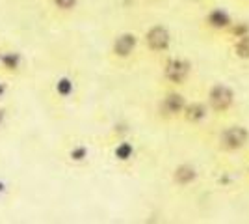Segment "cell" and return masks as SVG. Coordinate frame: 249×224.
Here are the masks:
<instances>
[{"instance_id":"obj_1","label":"cell","mask_w":249,"mask_h":224,"mask_svg":"<svg viewBox=\"0 0 249 224\" xmlns=\"http://www.w3.org/2000/svg\"><path fill=\"white\" fill-rule=\"evenodd\" d=\"M249 142V131L242 125H232L221 131L218 139V146L223 151H238V149L246 148Z\"/></svg>"},{"instance_id":"obj_2","label":"cell","mask_w":249,"mask_h":224,"mask_svg":"<svg viewBox=\"0 0 249 224\" xmlns=\"http://www.w3.org/2000/svg\"><path fill=\"white\" fill-rule=\"evenodd\" d=\"M234 105V92L225 84H216L208 90V107L214 112H227Z\"/></svg>"},{"instance_id":"obj_3","label":"cell","mask_w":249,"mask_h":224,"mask_svg":"<svg viewBox=\"0 0 249 224\" xmlns=\"http://www.w3.org/2000/svg\"><path fill=\"white\" fill-rule=\"evenodd\" d=\"M190 73H192V65H190V62L182 60V58H171L164 65V79L173 86L186 84L188 79H190Z\"/></svg>"},{"instance_id":"obj_4","label":"cell","mask_w":249,"mask_h":224,"mask_svg":"<svg viewBox=\"0 0 249 224\" xmlns=\"http://www.w3.org/2000/svg\"><path fill=\"white\" fill-rule=\"evenodd\" d=\"M169 43H171V34L167 30L166 26H160V24H156V26H151L145 34V45L149 51H153V53H164L167 47H169Z\"/></svg>"},{"instance_id":"obj_5","label":"cell","mask_w":249,"mask_h":224,"mask_svg":"<svg viewBox=\"0 0 249 224\" xmlns=\"http://www.w3.org/2000/svg\"><path fill=\"white\" fill-rule=\"evenodd\" d=\"M136 47H138V38L132 32H124V34H119L114 40L112 53H114L115 58L126 60V58H130L134 54Z\"/></svg>"},{"instance_id":"obj_6","label":"cell","mask_w":249,"mask_h":224,"mask_svg":"<svg viewBox=\"0 0 249 224\" xmlns=\"http://www.w3.org/2000/svg\"><path fill=\"white\" fill-rule=\"evenodd\" d=\"M186 107V99L182 94L178 92H167L162 103H160V112L167 118H175L178 114H182V110Z\"/></svg>"},{"instance_id":"obj_7","label":"cell","mask_w":249,"mask_h":224,"mask_svg":"<svg viewBox=\"0 0 249 224\" xmlns=\"http://www.w3.org/2000/svg\"><path fill=\"white\" fill-rule=\"evenodd\" d=\"M197 180V170L192 164H178L173 170V182L180 187H186Z\"/></svg>"},{"instance_id":"obj_8","label":"cell","mask_w":249,"mask_h":224,"mask_svg":"<svg viewBox=\"0 0 249 224\" xmlns=\"http://www.w3.org/2000/svg\"><path fill=\"white\" fill-rule=\"evenodd\" d=\"M207 112L208 108L207 105H203V103H190L184 107L182 110V114L186 118L190 123H199V122H203L205 118H207Z\"/></svg>"},{"instance_id":"obj_9","label":"cell","mask_w":249,"mask_h":224,"mask_svg":"<svg viewBox=\"0 0 249 224\" xmlns=\"http://www.w3.org/2000/svg\"><path fill=\"white\" fill-rule=\"evenodd\" d=\"M205 22L210 28H214V30H223V28H227L229 24H231V17H229L227 11L214 10L207 15V21Z\"/></svg>"},{"instance_id":"obj_10","label":"cell","mask_w":249,"mask_h":224,"mask_svg":"<svg viewBox=\"0 0 249 224\" xmlns=\"http://www.w3.org/2000/svg\"><path fill=\"white\" fill-rule=\"evenodd\" d=\"M234 54L242 60H249V36H240L234 43Z\"/></svg>"},{"instance_id":"obj_11","label":"cell","mask_w":249,"mask_h":224,"mask_svg":"<svg viewBox=\"0 0 249 224\" xmlns=\"http://www.w3.org/2000/svg\"><path fill=\"white\" fill-rule=\"evenodd\" d=\"M52 2H54V6H56L58 10L71 11L76 8V2H78V0H52Z\"/></svg>"},{"instance_id":"obj_12","label":"cell","mask_w":249,"mask_h":224,"mask_svg":"<svg viewBox=\"0 0 249 224\" xmlns=\"http://www.w3.org/2000/svg\"><path fill=\"white\" fill-rule=\"evenodd\" d=\"M4 65L8 67V69H17V56L15 54H6L4 56Z\"/></svg>"}]
</instances>
